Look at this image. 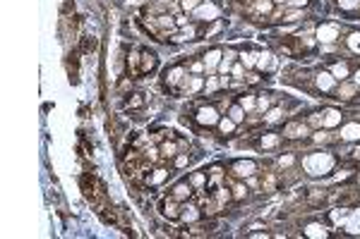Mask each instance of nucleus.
<instances>
[{"instance_id":"ea45409f","label":"nucleus","mask_w":360,"mask_h":239,"mask_svg":"<svg viewBox=\"0 0 360 239\" xmlns=\"http://www.w3.org/2000/svg\"><path fill=\"white\" fill-rule=\"evenodd\" d=\"M142 103H144V101H142V96H139V93H135V98L130 101V108H139Z\"/></svg>"},{"instance_id":"c85d7f7f","label":"nucleus","mask_w":360,"mask_h":239,"mask_svg":"<svg viewBox=\"0 0 360 239\" xmlns=\"http://www.w3.org/2000/svg\"><path fill=\"white\" fill-rule=\"evenodd\" d=\"M176 153H178V146H176L173 141H164V144H161V156H164V158H173Z\"/></svg>"},{"instance_id":"dca6fc26","label":"nucleus","mask_w":360,"mask_h":239,"mask_svg":"<svg viewBox=\"0 0 360 239\" xmlns=\"http://www.w3.org/2000/svg\"><path fill=\"white\" fill-rule=\"evenodd\" d=\"M180 218H182L185 223H194V220H199V208L192 206V203H187V206L180 208Z\"/></svg>"},{"instance_id":"58836bf2","label":"nucleus","mask_w":360,"mask_h":239,"mask_svg":"<svg viewBox=\"0 0 360 239\" xmlns=\"http://www.w3.org/2000/svg\"><path fill=\"white\" fill-rule=\"evenodd\" d=\"M286 5H288V7H300V10H303L305 5H307V0H286Z\"/></svg>"},{"instance_id":"bb28decb","label":"nucleus","mask_w":360,"mask_h":239,"mask_svg":"<svg viewBox=\"0 0 360 239\" xmlns=\"http://www.w3.org/2000/svg\"><path fill=\"white\" fill-rule=\"evenodd\" d=\"M267 122H269V124H276V122H281V120H283V108H271V110H269V113H267Z\"/></svg>"},{"instance_id":"6ab92c4d","label":"nucleus","mask_w":360,"mask_h":239,"mask_svg":"<svg viewBox=\"0 0 360 239\" xmlns=\"http://www.w3.org/2000/svg\"><path fill=\"white\" fill-rule=\"evenodd\" d=\"M252 10L257 14H269L274 10V0H255V2H252Z\"/></svg>"},{"instance_id":"aec40b11","label":"nucleus","mask_w":360,"mask_h":239,"mask_svg":"<svg viewBox=\"0 0 360 239\" xmlns=\"http://www.w3.org/2000/svg\"><path fill=\"white\" fill-rule=\"evenodd\" d=\"M257 58H260V53H255V51H243V53H240V62L248 67V69H252V67L257 65Z\"/></svg>"},{"instance_id":"f3484780","label":"nucleus","mask_w":360,"mask_h":239,"mask_svg":"<svg viewBox=\"0 0 360 239\" xmlns=\"http://www.w3.org/2000/svg\"><path fill=\"white\" fill-rule=\"evenodd\" d=\"M139 60H142V67H139V72H142V74H147V72H152L154 67H156V55H154V53H149V51H144V53H142V58H139Z\"/></svg>"},{"instance_id":"7c9ffc66","label":"nucleus","mask_w":360,"mask_h":239,"mask_svg":"<svg viewBox=\"0 0 360 239\" xmlns=\"http://www.w3.org/2000/svg\"><path fill=\"white\" fill-rule=\"evenodd\" d=\"M348 48H351L353 53H360V34L358 31L348 34Z\"/></svg>"},{"instance_id":"4be33fe9","label":"nucleus","mask_w":360,"mask_h":239,"mask_svg":"<svg viewBox=\"0 0 360 239\" xmlns=\"http://www.w3.org/2000/svg\"><path fill=\"white\" fill-rule=\"evenodd\" d=\"M238 103L245 108V113H250V110H255V108H257V98H255V96H250V93H243Z\"/></svg>"},{"instance_id":"2f4dec72","label":"nucleus","mask_w":360,"mask_h":239,"mask_svg":"<svg viewBox=\"0 0 360 239\" xmlns=\"http://www.w3.org/2000/svg\"><path fill=\"white\" fill-rule=\"evenodd\" d=\"M305 235H307V237H327V230L322 225H310L305 230Z\"/></svg>"},{"instance_id":"7ed1b4c3","label":"nucleus","mask_w":360,"mask_h":239,"mask_svg":"<svg viewBox=\"0 0 360 239\" xmlns=\"http://www.w3.org/2000/svg\"><path fill=\"white\" fill-rule=\"evenodd\" d=\"M194 120H197V124H202V127H214V124H219L221 118H219V110L214 106H202L197 110Z\"/></svg>"},{"instance_id":"4c0bfd02","label":"nucleus","mask_w":360,"mask_h":239,"mask_svg":"<svg viewBox=\"0 0 360 239\" xmlns=\"http://www.w3.org/2000/svg\"><path fill=\"white\" fill-rule=\"evenodd\" d=\"M231 67H233V62H231V60H226V58H221L219 72H221V74H228V72H231Z\"/></svg>"},{"instance_id":"5701e85b","label":"nucleus","mask_w":360,"mask_h":239,"mask_svg":"<svg viewBox=\"0 0 360 239\" xmlns=\"http://www.w3.org/2000/svg\"><path fill=\"white\" fill-rule=\"evenodd\" d=\"M336 2H339V10H344V12L360 10V0H336Z\"/></svg>"},{"instance_id":"412c9836","label":"nucleus","mask_w":360,"mask_h":239,"mask_svg":"<svg viewBox=\"0 0 360 239\" xmlns=\"http://www.w3.org/2000/svg\"><path fill=\"white\" fill-rule=\"evenodd\" d=\"M228 118L233 120L236 124H240V122H245V108L240 106V103H236V106H231V110H228Z\"/></svg>"},{"instance_id":"f704fd0d","label":"nucleus","mask_w":360,"mask_h":239,"mask_svg":"<svg viewBox=\"0 0 360 239\" xmlns=\"http://www.w3.org/2000/svg\"><path fill=\"white\" fill-rule=\"evenodd\" d=\"M298 17H303V10H300V7H293L291 12L283 17V22H298Z\"/></svg>"},{"instance_id":"e433bc0d","label":"nucleus","mask_w":360,"mask_h":239,"mask_svg":"<svg viewBox=\"0 0 360 239\" xmlns=\"http://www.w3.org/2000/svg\"><path fill=\"white\" fill-rule=\"evenodd\" d=\"M271 106V98H269V96H260V98H257V108H260V110H267V108Z\"/></svg>"},{"instance_id":"37998d69","label":"nucleus","mask_w":360,"mask_h":239,"mask_svg":"<svg viewBox=\"0 0 360 239\" xmlns=\"http://www.w3.org/2000/svg\"><path fill=\"white\" fill-rule=\"evenodd\" d=\"M192 72H204V62H194V65H192Z\"/></svg>"},{"instance_id":"c03bdc74","label":"nucleus","mask_w":360,"mask_h":239,"mask_svg":"<svg viewBox=\"0 0 360 239\" xmlns=\"http://www.w3.org/2000/svg\"><path fill=\"white\" fill-rule=\"evenodd\" d=\"M185 163H187V156H178V160H176V165H185Z\"/></svg>"},{"instance_id":"a19ab883","label":"nucleus","mask_w":360,"mask_h":239,"mask_svg":"<svg viewBox=\"0 0 360 239\" xmlns=\"http://www.w3.org/2000/svg\"><path fill=\"white\" fill-rule=\"evenodd\" d=\"M327 139H329V136H327L324 132H315V141H317V144H324Z\"/></svg>"},{"instance_id":"393cba45","label":"nucleus","mask_w":360,"mask_h":239,"mask_svg":"<svg viewBox=\"0 0 360 239\" xmlns=\"http://www.w3.org/2000/svg\"><path fill=\"white\" fill-rule=\"evenodd\" d=\"M202 2H204V0H180V10H182V12H187V14H192L194 10L202 5Z\"/></svg>"},{"instance_id":"72a5a7b5","label":"nucleus","mask_w":360,"mask_h":239,"mask_svg":"<svg viewBox=\"0 0 360 239\" xmlns=\"http://www.w3.org/2000/svg\"><path fill=\"white\" fill-rule=\"evenodd\" d=\"M204 182H207V175H204V173H194L192 177H190V184H192V186H202Z\"/></svg>"},{"instance_id":"ddd939ff","label":"nucleus","mask_w":360,"mask_h":239,"mask_svg":"<svg viewBox=\"0 0 360 239\" xmlns=\"http://www.w3.org/2000/svg\"><path fill=\"white\" fill-rule=\"evenodd\" d=\"M329 72L334 74V79L336 81H346L348 77H351V67H348L346 62H336V65H332Z\"/></svg>"},{"instance_id":"c9c22d12","label":"nucleus","mask_w":360,"mask_h":239,"mask_svg":"<svg viewBox=\"0 0 360 239\" xmlns=\"http://www.w3.org/2000/svg\"><path fill=\"white\" fill-rule=\"evenodd\" d=\"M243 62H238V65H233L231 67V74H233V77H236V79H245V77H243V74H245V69H243Z\"/></svg>"},{"instance_id":"9d476101","label":"nucleus","mask_w":360,"mask_h":239,"mask_svg":"<svg viewBox=\"0 0 360 239\" xmlns=\"http://www.w3.org/2000/svg\"><path fill=\"white\" fill-rule=\"evenodd\" d=\"M161 213H164V218H168V220H176V218H180V206H178V199H166L164 201V206H161Z\"/></svg>"},{"instance_id":"2eb2a0df","label":"nucleus","mask_w":360,"mask_h":239,"mask_svg":"<svg viewBox=\"0 0 360 239\" xmlns=\"http://www.w3.org/2000/svg\"><path fill=\"white\" fill-rule=\"evenodd\" d=\"M341 113L339 110H334V108H329V110H324V127L327 129H332V127H336V124H341Z\"/></svg>"},{"instance_id":"20e7f679","label":"nucleus","mask_w":360,"mask_h":239,"mask_svg":"<svg viewBox=\"0 0 360 239\" xmlns=\"http://www.w3.org/2000/svg\"><path fill=\"white\" fill-rule=\"evenodd\" d=\"M164 79H166V84L168 86H182V81L187 79V69L182 65H173V67H168L166 72H164Z\"/></svg>"},{"instance_id":"a878e982","label":"nucleus","mask_w":360,"mask_h":239,"mask_svg":"<svg viewBox=\"0 0 360 239\" xmlns=\"http://www.w3.org/2000/svg\"><path fill=\"white\" fill-rule=\"evenodd\" d=\"M166 177H168V170L159 168V170H154L152 177H147V184H161V182H164Z\"/></svg>"},{"instance_id":"cd10ccee","label":"nucleus","mask_w":360,"mask_h":239,"mask_svg":"<svg viewBox=\"0 0 360 239\" xmlns=\"http://www.w3.org/2000/svg\"><path fill=\"white\" fill-rule=\"evenodd\" d=\"M276 144H278V134H274V132L264 134L262 141H260V146H262V148H274Z\"/></svg>"},{"instance_id":"6e6552de","label":"nucleus","mask_w":360,"mask_h":239,"mask_svg":"<svg viewBox=\"0 0 360 239\" xmlns=\"http://www.w3.org/2000/svg\"><path fill=\"white\" fill-rule=\"evenodd\" d=\"M255 173H257V165L252 160H238L236 165H233V175L236 177H252Z\"/></svg>"},{"instance_id":"4468645a","label":"nucleus","mask_w":360,"mask_h":239,"mask_svg":"<svg viewBox=\"0 0 360 239\" xmlns=\"http://www.w3.org/2000/svg\"><path fill=\"white\" fill-rule=\"evenodd\" d=\"M356 89H358V84H351V81H341V86L339 89H334L336 91V98H344V101H348L353 93H356Z\"/></svg>"},{"instance_id":"1a4fd4ad","label":"nucleus","mask_w":360,"mask_h":239,"mask_svg":"<svg viewBox=\"0 0 360 239\" xmlns=\"http://www.w3.org/2000/svg\"><path fill=\"white\" fill-rule=\"evenodd\" d=\"M307 132H310V127H307L305 122H288L286 129H283V134H286L288 139H300V136H305Z\"/></svg>"},{"instance_id":"b1692460","label":"nucleus","mask_w":360,"mask_h":239,"mask_svg":"<svg viewBox=\"0 0 360 239\" xmlns=\"http://www.w3.org/2000/svg\"><path fill=\"white\" fill-rule=\"evenodd\" d=\"M236 127H238V124L231 118H221V120H219V129H221V134H233V132H236Z\"/></svg>"},{"instance_id":"a211bd4d","label":"nucleus","mask_w":360,"mask_h":239,"mask_svg":"<svg viewBox=\"0 0 360 239\" xmlns=\"http://www.w3.org/2000/svg\"><path fill=\"white\" fill-rule=\"evenodd\" d=\"M274 65H276V60H274V55L271 53H260V58H257V69H274Z\"/></svg>"},{"instance_id":"49530a36","label":"nucleus","mask_w":360,"mask_h":239,"mask_svg":"<svg viewBox=\"0 0 360 239\" xmlns=\"http://www.w3.org/2000/svg\"><path fill=\"white\" fill-rule=\"evenodd\" d=\"M274 2H278V5H283V2H286V0H274Z\"/></svg>"},{"instance_id":"79ce46f5","label":"nucleus","mask_w":360,"mask_h":239,"mask_svg":"<svg viewBox=\"0 0 360 239\" xmlns=\"http://www.w3.org/2000/svg\"><path fill=\"white\" fill-rule=\"evenodd\" d=\"M257 81H260V74L250 72V74H248V84H257Z\"/></svg>"},{"instance_id":"473e14b6","label":"nucleus","mask_w":360,"mask_h":239,"mask_svg":"<svg viewBox=\"0 0 360 239\" xmlns=\"http://www.w3.org/2000/svg\"><path fill=\"white\" fill-rule=\"evenodd\" d=\"M233 196H236L238 201H243V199H245V196H248V184L238 182V184L233 186Z\"/></svg>"},{"instance_id":"39448f33","label":"nucleus","mask_w":360,"mask_h":239,"mask_svg":"<svg viewBox=\"0 0 360 239\" xmlns=\"http://www.w3.org/2000/svg\"><path fill=\"white\" fill-rule=\"evenodd\" d=\"M221 58H223V51L221 48H211V51H207L204 53V58H202V62H204V72H214V69H219V65H221Z\"/></svg>"},{"instance_id":"9b49d317","label":"nucleus","mask_w":360,"mask_h":239,"mask_svg":"<svg viewBox=\"0 0 360 239\" xmlns=\"http://www.w3.org/2000/svg\"><path fill=\"white\" fill-rule=\"evenodd\" d=\"M341 139H344V141H358V139H360V124H358V122H351V124H346V127L341 129Z\"/></svg>"},{"instance_id":"423d86ee","label":"nucleus","mask_w":360,"mask_h":239,"mask_svg":"<svg viewBox=\"0 0 360 239\" xmlns=\"http://www.w3.org/2000/svg\"><path fill=\"white\" fill-rule=\"evenodd\" d=\"M315 36H317L319 43H334L339 39V27L336 24H319Z\"/></svg>"},{"instance_id":"a18cd8bd","label":"nucleus","mask_w":360,"mask_h":239,"mask_svg":"<svg viewBox=\"0 0 360 239\" xmlns=\"http://www.w3.org/2000/svg\"><path fill=\"white\" fill-rule=\"evenodd\" d=\"M353 77H356V84H358V86H360V69H358V72H356V74H353Z\"/></svg>"},{"instance_id":"f8f14e48","label":"nucleus","mask_w":360,"mask_h":239,"mask_svg":"<svg viewBox=\"0 0 360 239\" xmlns=\"http://www.w3.org/2000/svg\"><path fill=\"white\" fill-rule=\"evenodd\" d=\"M190 194H192V184L190 182H178V184L173 186V199L185 201V199H190Z\"/></svg>"},{"instance_id":"c756f323","label":"nucleus","mask_w":360,"mask_h":239,"mask_svg":"<svg viewBox=\"0 0 360 239\" xmlns=\"http://www.w3.org/2000/svg\"><path fill=\"white\" fill-rule=\"evenodd\" d=\"M216 89H221V79H219V77H207V81H204V93H214Z\"/></svg>"},{"instance_id":"f03ea898","label":"nucleus","mask_w":360,"mask_h":239,"mask_svg":"<svg viewBox=\"0 0 360 239\" xmlns=\"http://www.w3.org/2000/svg\"><path fill=\"white\" fill-rule=\"evenodd\" d=\"M219 14H221V5L214 2V0H204L192 12V17L199 19V22H214V19H219Z\"/></svg>"},{"instance_id":"0eeeda50","label":"nucleus","mask_w":360,"mask_h":239,"mask_svg":"<svg viewBox=\"0 0 360 239\" xmlns=\"http://www.w3.org/2000/svg\"><path fill=\"white\" fill-rule=\"evenodd\" d=\"M317 89L324 93H332L334 89H336V79H334L332 72H327V69L317 72Z\"/></svg>"},{"instance_id":"f257e3e1","label":"nucleus","mask_w":360,"mask_h":239,"mask_svg":"<svg viewBox=\"0 0 360 239\" xmlns=\"http://www.w3.org/2000/svg\"><path fill=\"white\" fill-rule=\"evenodd\" d=\"M303 165L310 175H329L334 170V156L332 153H312L305 158Z\"/></svg>"}]
</instances>
